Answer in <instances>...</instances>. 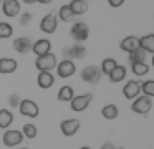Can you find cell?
<instances>
[{
    "label": "cell",
    "instance_id": "cell-1",
    "mask_svg": "<svg viewBox=\"0 0 154 149\" xmlns=\"http://www.w3.org/2000/svg\"><path fill=\"white\" fill-rule=\"evenodd\" d=\"M131 109H133L136 114H147V113L152 109V98H147V96H136L131 104Z\"/></svg>",
    "mask_w": 154,
    "mask_h": 149
},
{
    "label": "cell",
    "instance_id": "cell-2",
    "mask_svg": "<svg viewBox=\"0 0 154 149\" xmlns=\"http://www.w3.org/2000/svg\"><path fill=\"white\" fill-rule=\"evenodd\" d=\"M101 76H103V73H101L100 66L96 65H90V66H85L83 71H81V79L86 83H90V85H98L101 79Z\"/></svg>",
    "mask_w": 154,
    "mask_h": 149
},
{
    "label": "cell",
    "instance_id": "cell-3",
    "mask_svg": "<svg viewBox=\"0 0 154 149\" xmlns=\"http://www.w3.org/2000/svg\"><path fill=\"white\" fill-rule=\"evenodd\" d=\"M91 99H93V93H85V95H78V96H73L70 101V108L71 111H76V113H81L90 106Z\"/></svg>",
    "mask_w": 154,
    "mask_h": 149
},
{
    "label": "cell",
    "instance_id": "cell-4",
    "mask_svg": "<svg viewBox=\"0 0 154 149\" xmlns=\"http://www.w3.org/2000/svg\"><path fill=\"white\" fill-rule=\"evenodd\" d=\"M35 66H37L38 71H51V70L57 66V56L51 51L47 53V55H43V56H37Z\"/></svg>",
    "mask_w": 154,
    "mask_h": 149
},
{
    "label": "cell",
    "instance_id": "cell-5",
    "mask_svg": "<svg viewBox=\"0 0 154 149\" xmlns=\"http://www.w3.org/2000/svg\"><path fill=\"white\" fill-rule=\"evenodd\" d=\"M70 35L71 38L75 40V42H85V40L90 36V28H88V25L85 22H76L73 26H71L70 30Z\"/></svg>",
    "mask_w": 154,
    "mask_h": 149
},
{
    "label": "cell",
    "instance_id": "cell-6",
    "mask_svg": "<svg viewBox=\"0 0 154 149\" xmlns=\"http://www.w3.org/2000/svg\"><path fill=\"white\" fill-rule=\"evenodd\" d=\"M2 141H4V144L7 146V147H17V146L23 141V134H22V131H18V129H7V131L4 132Z\"/></svg>",
    "mask_w": 154,
    "mask_h": 149
},
{
    "label": "cell",
    "instance_id": "cell-7",
    "mask_svg": "<svg viewBox=\"0 0 154 149\" xmlns=\"http://www.w3.org/2000/svg\"><path fill=\"white\" fill-rule=\"evenodd\" d=\"M63 56L65 60H80V58H85L86 56V48L80 43L76 45H71V46H65L63 48Z\"/></svg>",
    "mask_w": 154,
    "mask_h": 149
},
{
    "label": "cell",
    "instance_id": "cell-8",
    "mask_svg": "<svg viewBox=\"0 0 154 149\" xmlns=\"http://www.w3.org/2000/svg\"><path fill=\"white\" fill-rule=\"evenodd\" d=\"M18 109L27 118H37L38 113H40V108H38V104L33 99H22L20 104H18Z\"/></svg>",
    "mask_w": 154,
    "mask_h": 149
},
{
    "label": "cell",
    "instance_id": "cell-9",
    "mask_svg": "<svg viewBox=\"0 0 154 149\" xmlns=\"http://www.w3.org/2000/svg\"><path fill=\"white\" fill-rule=\"evenodd\" d=\"M55 68H57V73L60 78H70L76 71V66H75V63L71 60H61L60 63H57Z\"/></svg>",
    "mask_w": 154,
    "mask_h": 149
},
{
    "label": "cell",
    "instance_id": "cell-10",
    "mask_svg": "<svg viewBox=\"0 0 154 149\" xmlns=\"http://www.w3.org/2000/svg\"><path fill=\"white\" fill-rule=\"evenodd\" d=\"M57 26H58V18L55 13H48L42 18L40 22V30L43 33H55L57 32Z\"/></svg>",
    "mask_w": 154,
    "mask_h": 149
},
{
    "label": "cell",
    "instance_id": "cell-11",
    "mask_svg": "<svg viewBox=\"0 0 154 149\" xmlns=\"http://www.w3.org/2000/svg\"><path fill=\"white\" fill-rule=\"evenodd\" d=\"M80 119L76 118H71V119H65V121H61L60 124V129L61 132H63L65 136H68V138H71V136H75L78 132V129H80Z\"/></svg>",
    "mask_w": 154,
    "mask_h": 149
},
{
    "label": "cell",
    "instance_id": "cell-12",
    "mask_svg": "<svg viewBox=\"0 0 154 149\" xmlns=\"http://www.w3.org/2000/svg\"><path fill=\"white\" fill-rule=\"evenodd\" d=\"M2 12L5 17H17L20 13V3L18 0H2Z\"/></svg>",
    "mask_w": 154,
    "mask_h": 149
},
{
    "label": "cell",
    "instance_id": "cell-13",
    "mask_svg": "<svg viewBox=\"0 0 154 149\" xmlns=\"http://www.w3.org/2000/svg\"><path fill=\"white\" fill-rule=\"evenodd\" d=\"M139 93H141V83L136 81V79H129L123 88V95L128 99H134L136 96H139Z\"/></svg>",
    "mask_w": 154,
    "mask_h": 149
},
{
    "label": "cell",
    "instance_id": "cell-14",
    "mask_svg": "<svg viewBox=\"0 0 154 149\" xmlns=\"http://www.w3.org/2000/svg\"><path fill=\"white\" fill-rule=\"evenodd\" d=\"M32 51L35 53L37 56H43L47 53L51 51V42L47 38H42V40H37V42L32 45Z\"/></svg>",
    "mask_w": 154,
    "mask_h": 149
},
{
    "label": "cell",
    "instance_id": "cell-15",
    "mask_svg": "<svg viewBox=\"0 0 154 149\" xmlns=\"http://www.w3.org/2000/svg\"><path fill=\"white\" fill-rule=\"evenodd\" d=\"M32 40L28 38V36H20V38H15L14 40V50L17 53H22V55H25V53L32 51Z\"/></svg>",
    "mask_w": 154,
    "mask_h": 149
},
{
    "label": "cell",
    "instance_id": "cell-16",
    "mask_svg": "<svg viewBox=\"0 0 154 149\" xmlns=\"http://www.w3.org/2000/svg\"><path fill=\"white\" fill-rule=\"evenodd\" d=\"M119 46H121V50H123V51L131 53V51H134V50L139 48V38H137V36H134V35H129V36H126V38L119 43Z\"/></svg>",
    "mask_w": 154,
    "mask_h": 149
},
{
    "label": "cell",
    "instance_id": "cell-17",
    "mask_svg": "<svg viewBox=\"0 0 154 149\" xmlns=\"http://www.w3.org/2000/svg\"><path fill=\"white\" fill-rule=\"evenodd\" d=\"M37 83H38V86H40V88L48 89V88H51V86H53L55 76L51 75L50 71H40V73H38V78H37Z\"/></svg>",
    "mask_w": 154,
    "mask_h": 149
},
{
    "label": "cell",
    "instance_id": "cell-18",
    "mask_svg": "<svg viewBox=\"0 0 154 149\" xmlns=\"http://www.w3.org/2000/svg\"><path fill=\"white\" fill-rule=\"evenodd\" d=\"M18 68V63L14 58H0V73L2 75H10Z\"/></svg>",
    "mask_w": 154,
    "mask_h": 149
},
{
    "label": "cell",
    "instance_id": "cell-19",
    "mask_svg": "<svg viewBox=\"0 0 154 149\" xmlns=\"http://www.w3.org/2000/svg\"><path fill=\"white\" fill-rule=\"evenodd\" d=\"M139 48L144 50L146 53H151L152 55L154 53V35L151 33V35H144L139 38Z\"/></svg>",
    "mask_w": 154,
    "mask_h": 149
},
{
    "label": "cell",
    "instance_id": "cell-20",
    "mask_svg": "<svg viewBox=\"0 0 154 149\" xmlns=\"http://www.w3.org/2000/svg\"><path fill=\"white\" fill-rule=\"evenodd\" d=\"M68 7H70L73 15H83L88 10V3L85 0H71V3H68Z\"/></svg>",
    "mask_w": 154,
    "mask_h": 149
},
{
    "label": "cell",
    "instance_id": "cell-21",
    "mask_svg": "<svg viewBox=\"0 0 154 149\" xmlns=\"http://www.w3.org/2000/svg\"><path fill=\"white\" fill-rule=\"evenodd\" d=\"M126 75H128V73H126V66L118 65L108 76H109V81L111 83H119V81H123V79L126 78Z\"/></svg>",
    "mask_w": 154,
    "mask_h": 149
},
{
    "label": "cell",
    "instance_id": "cell-22",
    "mask_svg": "<svg viewBox=\"0 0 154 149\" xmlns=\"http://www.w3.org/2000/svg\"><path fill=\"white\" fill-rule=\"evenodd\" d=\"M73 96H75V91H73V88H71L70 85H65V86H61V88L58 89V101H63V103L71 101Z\"/></svg>",
    "mask_w": 154,
    "mask_h": 149
},
{
    "label": "cell",
    "instance_id": "cell-23",
    "mask_svg": "<svg viewBox=\"0 0 154 149\" xmlns=\"http://www.w3.org/2000/svg\"><path fill=\"white\" fill-rule=\"evenodd\" d=\"M101 114H103V118H106V119H116L118 118V114H119V109H118V106L116 104H106V106H103V109H101Z\"/></svg>",
    "mask_w": 154,
    "mask_h": 149
},
{
    "label": "cell",
    "instance_id": "cell-24",
    "mask_svg": "<svg viewBox=\"0 0 154 149\" xmlns=\"http://www.w3.org/2000/svg\"><path fill=\"white\" fill-rule=\"evenodd\" d=\"M14 123V114H12L8 109H0V128L2 129H7L8 126Z\"/></svg>",
    "mask_w": 154,
    "mask_h": 149
},
{
    "label": "cell",
    "instance_id": "cell-25",
    "mask_svg": "<svg viewBox=\"0 0 154 149\" xmlns=\"http://www.w3.org/2000/svg\"><path fill=\"white\" fill-rule=\"evenodd\" d=\"M146 55L147 53L141 48L134 50V51L129 53V63L131 65H133V63H146Z\"/></svg>",
    "mask_w": 154,
    "mask_h": 149
},
{
    "label": "cell",
    "instance_id": "cell-26",
    "mask_svg": "<svg viewBox=\"0 0 154 149\" xmlns=\"http://www.w3.org/2000/svg\"><path fill=\"white\" fill-rule=\"evenodd\" d=\"M116 66H118V63H116V60H114V58H104L103 63H101V66H100V70H101L103 75H109Z\"/></svg>",
    "mask_w": 154,
    "mask_h": 149
},
{
    "label": "cell",
    "instance_id": "cell-27",
    "mask_svg": "<svg viewBox=\"0 0 154 149\" xmlns=\"http://www.w3.org/2000/svg\"><path fill=\"white\" fill-rule=\"evenodd\" d=\"M22 134H23V138H27V139H35V138H37V134H38L37 126L32 124V123H27V124H23Z\"/></svg>",
    "mask_w": 154,
    "mask_h": 149
},
{
    "label": "cell",
    "instance_id": "cell-28",
    "mask_svg": "<svg viewBox=\"0 0 154 149\" xmlns=\"http://www.w3.org/2000/svg\"><path fill=\"white\" fill-rule=\"evenodd\" d=\"M131 70H133V73L136 76H144L149 73V65H146V63H133Z\"/></svg>",
    "mask_w": 154,
    "mask_h": 149
},
{
    "label": "cell",
    "instance_id": "cell-29",
    "mask_svg": "<svg viewBox=\"0 0 154 149\" xmlns=\"http://www.w3.org/2000/svg\"><path fill=\"white\" fill-rule=\"evenodd\" d=\"M58 17H60L61 22H71L75 15L71 13L70 7H68V5H63V7H60V10H58Z\"/></svg>",
    "mask_w": 154,
    "mask_h": 149
},
{
    "label": "cell",
    "instance_id": "cell-30",
    "mask_svg": "<svg viewBox=\"0 0 154 149\" xmlns=\"http://www.w3.org/2000/svg\"><path fill=\"white\" fill-rule=\"evenodd\" d=\"M141 91L144 93V96L152 98L154 96V79H147V81L141 83Z\"/></svg>",
    "mask_w": 154,
    "mask_h": 149
},
{
    "label": "cell",
    "instance_id": "cell-31",
    "mask_svg": "<svg viewBox=\"0 0 154 149\" xmlns=\"http://www.w3.org/2000/svg\"><path fill=\"white\" fill-rule=\"evenodd\" d=\"M12 33H14V28H12L10 23H5V22H0V38H10Z\"/></svg>",
    "mask_w": 154,
    "mask_h": 149
},
{
    "label": "cell",
    "instance_id": "cell-32",
    "mask_svg": "<svg viewBox=\"0 0 154 149\" xmlns=\"http://www.w3.org/2000/svg\"><path fill=\"white\" fill-rule=\"evenodd\" d=\"M20 96L17 95V93H14V95H10V98H8V104L12 106V108H18V104H20Z\"/></svg>",
    "mask_w": 154,
    "mask_h": 149
},
{
    "label": "cell",
    "instance_id": "cell-33",
    "mask_svg": "<svg viewBox=\"0 0 154 149\" xmlns=\"http://www.w3.org/2000/svg\"><path fill=\"white\" fill-rule=\"evenodd\" d=\"M32 18H33V15H32L30 12H27V13H22V15H20V25L27 26L28 23L32 22Z\"/></svg>",
    "mask_w": 154,
    "mask_h": 149
},
{
    "label": "cell",
    "instance_id": "cell-34",
    "mask_svg": "<svg viewBox=\"0 0 154 149\" xmlns=\"http://www.w3.org/2000/svg\"><path fill=\"white\" fill-rule=\"evenodd\" d=\"M108 3L111 7H114V8H118V7H121L124 3V0H108Z\"/></svg>",
    "mask_w": 154,
    "mask_h": 149
},
{
    "label": "cell",
    "instance_id": "cell-35",
    "mask_svg": "<svg viewBox=\"0 0 154 149\" xmlns=\"http://www.w3.org/2000/svg\"><path fill=\"white\" fill-rule=\"evenodd\" d=\"M101 149H116V147H114L113 142H106V144H103V147H101Z\"/></svg>",
    "mask_w": 154,
    "mask_h": 149
},
{
    "label": "cell",
    "instance_id": "cell-36",
    "mask_svg": "<svg viewBox=\"0 0 154 149\" xmlns=\"http://www.w3.org/2000/svg\"><path fill=\"white\" fill-rule=\"evenodd\" d=\"M38 3H43V5H47V3H51L53 0H37Z\"/></svg>",
    "mask_w": 154,
    "mask_h": 149
},
{
    "label": "cell",
    "instance_id": "cell-37",
    "mask_svg": "<svg viewBox=\"0 0 154 149\" xmlns=\"http://www.w3.org/2000/svg\"><path fill=\"white\" fill-rule=\"evenodd\" d=\"M25 3H28V5H32V3H37V0H23Z\"/></svg>",
    "mask_w": 154,
    "mask_h": 149
},
{
    "label": "cell",
    "instance_id": "cell-38",
    "mask_svg": "<svg viewBox=\"0 0 154 149\" xmlns=\"http://www.w3.org/2000/svg\"><path fill=\"white\" fill-rule=\"evenodd\" d=\"M80 149H91L90 146H83V147H80Z\"/></svg>",
    "mask_w": 154,
    "mask_h": 149
},
{
    "label": "cell",
    "instance_id": "cell-39",
    "mask_svg": "<svg viewBox=\"0 0 154 149\" xmlns=\"http://www.w3.org/2000/svg\"><path fill=\"white\" fill-rule=\"evenodd\" d=\"M14 149H28V147H14Z\"/></svg>",
    "mask_w": 154,
    "mask_h": 149
},
{
    "label": "cell",
    "instance_id": "cell-40",
    "mask_svg": "<svg viewBox=\"0 0 154 149\" xmlns=\"http://www.w3.org/2000/svg\"><path fill=\"white\" fill-rule=\"evenodd\" d=\"M119 149H124V147H119Z\"/></svg>",
    "mask_w": 154,
    "mask_h": 149
},
{
    "label": "cell",
    "instance_id": "cell-41",
    "mask_svg": "<svg viewBox=\"0 0 154 149\" xmlns=\"http://www.w3.org/2000/svg\"><path fill=\"white\" fill-rule=\"evenodd\" d=\"M0 3H2V0H0Z\"/></svg>",
    "mask_w": 154,
    "mask_h": 149
}]
</instances>
